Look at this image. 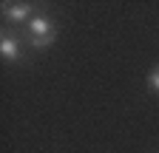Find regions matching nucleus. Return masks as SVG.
<instances>
[{
  "mask_svg": "<svg viewBox=\"0 0 159 153\" xmlns=\"http://www.w3.org/2000/svg\"><path fill=\"white\" fill-rule=\"evenodd\" d=\"M0 54H3L6 63H17L20 60V43L14 37H3V40H0Z\"/></svg>",
  "mask_w": 159,
  "mask_h": 153,
  "instance_id": "3",
  "label": "nucleus"
},
{
  "mask_svg": "<svg viewBox=\"0 0 159 153\" xmlns=\"http://www.w3.org/2000/svg\"><path fill=\"white\" fill-rule=\"evenodd\" d=\"M46 34H57L54 23L48 17H31L29 20V37H46Z\"/></svg>",
  "mask_w": 159,
  "mask_h": 153,
  "instance_id": "2",
  "label": "nucleus"
},
{
  "mask_svg": "<svg viewBox=\"0 0 159 153\" xmlns=\"http://www.w3.org/2000/svg\"><path fill=\"white\" fill-rule=\"evenodd\" d=\"M54 40H57V34H46V37H29V46L31 48H48V46H54Z\"/></svg>",
  "mask_w": 159,
  "mask_h": 153,
  "instance_id": "4",
  "label": "nucleus"
},
{
  "mask_svg": "<svg viewBox=\"0 0 159 153\" xmlns=\"http://www.w3.org/2000/svg\"><path fill=\"white\" fill-rule=\"evenodd\" d=\"M3 17L11 20V23H26V20H31V6L29 3H6Z\"/></svg>",
  "mask_w": 159,
  "mask_h": 153,
  "instance_id": "1",
  "label": "nucleus"
},
{
  "mask_svg": "<svg viewBox=\"0 0 159 153\" xmlns=\"http://www.w3.org/2000/svg\"><path fill=\"white\" fill-rule=\"evenodd\" d=\"M148 85H151V91H156V94H159V65L151 71V76H148Z\"/></svg>",
  "mask_w": 159,
  "mask_h": 153,
  "instance_id": "5",
  "label": "nucleus"
}]
</instances>
